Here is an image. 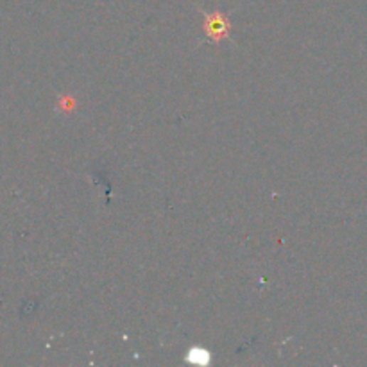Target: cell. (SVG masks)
Returning <instances> with one entry per match:
<instances>
[{"label": "cell", "mask_w": 367, "mask_h": 367, "mask_svg": "<svg viewBox=\"0 0 367 367\" xmlns=\"http://www.w3.org/2000/svg\"><path fill=\"white\" fill-rule=\"evenodd\" d=\"M204 29H206L208 36L213 40H220V36L226 34L228 36V31H230V22L224 15L220 13H212V15H206V23H204Z\"/></svg>", "instance_id": "6da1fadb"}, {"label": "cell", "mask_w": 367, "mask_h": 367, "mask_svg": "<svg viewBox=\"0 0 367 367\" xmlns=\"http://www.w3.org/2000/svg\"><path fill=\"white\" fill-rule=\"evenodd\" d=\"M188 358L192 360V362H206L208 358H210V355H208L206 351H203V349H192V351L188 353Z\"/></svg>", "instance_id": "7a4b0ae2"}]
</instances>
